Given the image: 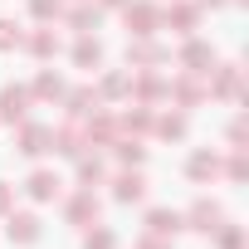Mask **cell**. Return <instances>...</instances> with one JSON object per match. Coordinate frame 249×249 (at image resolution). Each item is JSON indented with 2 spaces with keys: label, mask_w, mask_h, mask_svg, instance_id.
I'll use <instances>...</instances> for the list:
<instances>
[{
  "label": "cell",
  "mask_w": 249,
  "mask_h": 249,
  "mask_svg": "<svg viewBox=\"0 0 249 249\" xmlns=\"http://www.w3.org/2000/svg\"><path fill=\"white\" fill-rule=\"evenodd\" d=\"M220 166H225V161H220L210 147H200V152H191V161H186V176H191L196 186H210V181L220 176Z\"/></svg>",
  "instance_id": "17"
},
{
  "label": "cell",
  "mask_w": 249,
  "mask_h": 249,
  "mask_svg": "<svg viewBox=\"0 0 249 249\" xmlns=\"http://www.w3.org/2000/svg\"><path fill=\"white\" fill-rule=\"evenodd\" d=\"M176 64H181V73H196V78H210V69H215V49H210L205 39H191V35H186V44H181Z\"/></svg>",
  "instance_id": "2"
},
{
  "label": "cell",
  "mask_w": 249,
  "mask_h": 249,
  "mask_svg": "<svg viewBox=\"0 0 249 249\" xmlns=\"http://www.w3.org/2000/svg\"><path fill=\"white\" fill-rule=\"evenodd\" d=\"M25 191H30V200H39V205H44V200H59V196H64V181H59L54 171H44V166H39V171H30Z\"/></svg>",
  "instance_id": "20"
},
{
  "label": "cell",
  "mask_w": 249,
  "mask_h": 249,
  "mask_svg": "<svg viewBox=\"0 0 249 249\" xmlns=\"http://www.w3.org/2000/svg\"><path fill=\"white\" fill-rule=\"evenodd\" d=\"M215 78H205V98H239L244 93V73H239V64H220V69H210Z\"/></svg>",
  "instance_id": "8"
},
{
  "label": "cell",
  "mask_w": 249,
  "mask_h": 249,
  "mask_svg": "<svg viewBox=\"0 0 249 249\" xmlns=\"http://www.w3.org/2000/svg\"><path fill=\"white\" fill-rule=\"evenodd\" d=\"M196 25H200V5L196 0H171V5L161 10V30H171V35H196Z\"/></svg>",
  "instance_id": "3"
},
{
  "label": "cell",
  "mask_w": 249,
  "mask_h": 249,
  "mask_svg": "<svg viewBox=\"0 0 249 249\" xmlns=\"http://www.w3.org/2000/svg\"><path fill=\"white\" fill-rule=\"evenodd\" d=\"M98 20H103L98 5H88V0H73V10H69V30H73V35H93Z\"/></svg>",
  "instance_id": "23"
},
{
  "label": "cell",
  "mask_w": 249,
  "mask_h": 249,
  "mask_svg": "<svg viewBox=\"0 0 249 249\" xmlns=\"http://www.w3.org/2000/svg\"><path fill=\"white\" fill-rule=\"evenodd\" d=\"M127 0H98V10H122Z\"/></svg>",
  "instance_id": "36"
},
{
  "label": "cell",
  "mask_w": 249,
  "mask_h": 249,
  "mask_svg": "<svg viewBox=\"0 0 249 249\" xmlns=\"http://www.w3.org/2000/svg\"><path fill=\"white\" fill-rule=\"evenodd\" d=\"M127 98L152 107V103H161V98H166V78H161V73H152V69H137V73H132V88H127Z\"/></svg>",
  "instance_id": "11"
},
{
  "label": "cell",
  "mask_w": 249,
  "mask_h": 249,
  "mask_svg": "<svg viewBox=\"0 0 249 249\" xmlns=\"http://www.w3.org/2000/svg\"><path fill=\"white\" fill-rule=\"evenodd\" d=\"M64 215H69V225H98V215H103V205H98V196H93V186H83V191H73V196H69V205H64Z\"/></svg>",
  "instance_id": "13"
},
{
  "label": "cell",
  "mask_w": 249,
  "mask_h": 249,
  "mask_svg": "<svg viewBox=\"0 0 249 249\" xmlns=\"http://www.w3.org/2000/svg\"><path fill=\"white\" fill-rule=\"evenodd\" d=\"M15 152L20 157H44L49 152V122H20V132H15Z\"/></svg>",
  "instance_id": "10"
},
{
  "label": "cell",
  "mask_w": 249,
  "mask_h": 249,
  "mask_svg": "<svg viewBox=\"0 0 249 249\" xmlns=\"http://www.w3.org/2000/svg\"><path fill=\"white\" fill-rule=\"evenodd\" d=\"M132 249H171V239H157V234H142Z\"/></svg>",
  "instance_id": "35"
},
{
  "label": "cell",
  "mask_w": 249,
  "mask_h": 249,
  "mask_svg": "<svg viewBox=\"0 0 249 249\" xmlns=\"http://www.w3.org/2000/svg\"><path fill=\"white\" fill-rule=\"evenodd\" d=\"M181 220H186L191 230H200V234H215V230L225 225V210H220V200H205V196H200V200H196Z\"/></svg>",
  "instance_id": "14"
},
{
  "label": "cell",
  "mask_w": 249,
  "mask_h": 249,
  "mask_svg": "<svg viewBox=\"0 0 249 249\" xmlns=\"http://www.w3.org/2000/svg\"><path fill=\"white\" fill-rule=\"evenodd\" d=\"M112 137H117V112L93 107V112L83 117V142H88V147H107Z\"/></svg>",
  "instance_id": "7"
},
{
  "label": "cell",
  "mask_w": 249,
  "mask_h": 249,
  "mask_svg": "<svg viewBox=\"0 0 249 249\" xmlns=\"http://www.w3.org/2000/svg\"><path fill=\"white\" fill-rule=\"evenodd\" d=\"M73 161H78V181H83V186H98V181L107 176L103 157H88V152H83V157H73Z\"/></svg>",
  "instance_id": "27"
},
{
  "label": "cell",
  "mask_w": 249,
  "mask_h": 249,
  "mask_svg": "<svg viewBox=\"0 0 249 249\" xmlns=\"http://www.w3.org/2000/svg\"><path fill=\"white\" fill-rule=\"evenodd\" d=\"M166 59H171V49L157 44V35H147V39H127V69H161Z\"/></svg>",
  "instance_id": "4"
},
{
  "label": "cell",
  "mask_w": 249,
  "mask_h": 249,
  "mask_svg": "<svg viewBox=\"0 0 249 249\" xmlns=\"http://www.w3.org/2000/svg\"><path fill=\"white\" fill-rule=\"evenodd\" d=\"M64 93H69V88H64V78H59L54 69H39L35 83H30V98H35V103H64Z\"/></svg>",
  "instance_id": "19"
},
{
  "label": "cell",
  "mask_w": 249,
  "mask_h": 249,
  "mask_svg": "<svg viewBox=\"0 0 249 249\" xmlns=\"http://www.w3.org/2000/svg\"><path fill=\"white\" fill-rule=\"evenodd\" d=\"M15 210V186H5V181H0V220H5Z\"/></svg>",
  "instance_id": "34"
},
{
  "label": "cell",
  "mask_w": 249,
  "mask_h": 249,
  "mask_svg": "<svg viewBox=\"0 0 249 249\" xmlns=\"http://www.w3.org/2000/svg\"><path fill=\"white\" fill-rule=\"evenodd\" d=\"M244 142H249V117L239 112V117L230 122V147H234V152H244Z\"/></svg>",
  "instance_id": "33"
},
{
  "label": "cell",
  "mask_w": 249,
  "mask_h": 249,
  "mask_svg": "<svg viewBox=\"0 0 249 249\" xmlns=\"http://www.w3.org/2000/svg\"><path fill=\"white\" fill-rule=\"evenodd\" d=\"M181 230H186L181 210H171V205H152V210H147V234H157V239H176Z\"/></svg>",
  "instance_id": "15"
},
{
  "label": "cell",
  "mask_w": 249,
  "mask_h": 249,
  "mask_svg": "<svg viewBox=\"0 0 249 249\" xmlns=\"http://www.w3.org/2000/svg\"><path fill=\"white\" fill-rule=\"evenodd\" d=\"M122 25L132 30V39H147L161 30V5H152V0H127L122 5Z\"/></svg>",
  "instance_id": "1"
},
{
  "label": "cell",
  "mask_w": 249,
  "mask_h": 249,
  "mask_svg": "<svg viewBox=\"0 0 249 249\" xmlns=\"http://www.w3.org/2000/svg\"><path fill=\"white\" fill-rule=\"evenodd\" d=\"M20 39H25V30H20L15 20H0V54H10V49H20Z\"/></svg>",
  "instance_id": "30"
},
{
  "label": "cell",
  "mask_w": 249,
  "mask_h": 249,
  "mask_svg": "<svg viewBox=\"0 0 249 249\" xmlns=\"http://www.w3.org/2000/svg\"><path fill=\"white\" fill-rule=\"evenodd\" d=\"M220 171H225L230 181H249V157H244V152H234V157H230Z\"/></svg>",
  "instance_id": "32"
},
{
  "label": "cell",
  "mask_w": 249,
  "mask_h": 249,
  "mask_svg": "<svg viewBox=\"0 0 249 249\" xmlns=\"http://www.w3.org/2000/svg\"><path fill=\"white\" fill-rule=\"evenodd\" d=\"M215 244H220V249H244V230H239V225H220V230H215Z\"/></svg>",
  "instance_id": "31"
},
{
  "label": "cell",
  "mask_w": 249,
  "mask_h": 249,
  "mask_svg": "<svg viewBox=\"0 0 249 249\" xmlns=\"http://www.w3.org/2000/svg\"><path fill=\"white\" fill-rule=\"evenodd\" d=\"M83 249H117V234H112L107 225H98V230L83 234Z\"/></svg>",
  "instance_id": "29"
},
{
  "label": "cell",
  "mask_w": 249,
  "mask_h": 249,
  "mask_svg": "<svg viewBox=\"0 0 249 249\" xmlns=\"http://www.w3.org/2000/svg\"><path fill=\"white\" fill-rule=\"evenodd\" d=\"M73 64H78V69H98V64H103V44H98L93 35H78V44H73Z\"/></svg>",
  "instance_id": "25"
},
{
  "label": "cell",
  "mask_w": 249,
  "mask_h": 249,
  "mask_svg": "<svg viewBox=\"0 0 249 249\" xmlns=\"http://www.w3.org/2000/svg\"><path fill=\"white\" fill-rule=\"evenodd\" d=\"M5 234H10V244H39L44 225H39L35 210H10L5 215Z\"/></svg>",
  "instance_id": "9"
},
{
  "label": "cell",
  "mask_w": 249,
  "mask_h": 249,
  "mask_svg": "<svg viewBox=\"0 0 249 249\" xmlns=\"http://www.w3.org/2000/svg\"><path fill=\"white\" fill-rule=\"evenodd\" d=\"M152 117H157V112H152L147 103H132L127 112H117V137H147V132H152Z\"/></svg>",
  "instance_id": "16"
},
{
  "label": "cell",
  "mask_w": 249,
  "mask_h": 249,
  "mask_svg": "<svg viewBox=\"0 0 249 249\" xmlns=\"http://www.w3.org/2000/svg\"><path fill=\"white\" fill-rule=\"evenodd\" d=\"M196 5H200V10H205V5H230V0H196Z\"/></svg>",
  "instance_id": "37"
},
{
  "label": "cell",
  "mask_w": 249,
  "mask_h": 249,
  "mask_svg": "<svg viewBox=\"0 0 249 249\" xmlns=\"http://www.w3.org/2000/svg\"><path fill=\"white\" fill-rule=\"evenodd\" d=\"M147 196V176H142V166H122L117 176H112V200L117 205H137Z\"/></svg>",
  "instance_id": "6"
},
{
  "label": "cell",
  "mask_w": 249,
  "mask_h": 249,
  "mask_svg": "<svg viewBox=\"0 0 249 249\" xmlns=\"http://www.w3.org/2000/svg\"><path fill=\"white\" fill-rule=\"evenodd\" d=\"M30 88L25 83H5L0 88V122H10V127H20V122L30 117Z\"/></svg>",
  "instance_id": "5"
},
{
  "label": "cell",
  "mask_w": 249,
  "mask_h": 249,
  "mask_svg": "<svg viewBox=\"0 0 249 249\" xmlns=\"http://www.w3.org/2000/svg\"><path fill=\"white\" fill-rule=\"evenodd\" d=\"M127 88H132V73H122V69H117V73H107V78L98 83V98H103V103H112V98H127Z\"/></svg>",
  "instance_id": "26"
},
{
  "label": "cell",
  "mask_w": 249,
  "mask_h": 249,
  "mask_svg": "<svg viewBox=\"0 0 249 249\" xmlns=\"http://www.w3.org/2000/svg\"><path fill=\"white\" fill-rule=\"evenodd\" d=\"M166 98H171L176 107H200V103H205V83H200L196 73H176V78L166 83Z\"/></svg>",
  "instance_id": "12"
},
{
  "label": "cell",
  "mask_w": 249,
  "mask_h": 249,
  "mask_svg": "<svg viewBox=\"0 0 249 249\" xmlns=\"http://www.w3.org/2000/svg\"><path fill=\"white\" fill-rule=\"evenodd\" d=\"M152 132L166 137V142L186 137V112H157V117H152Z\"/></svg>",
  "instance_id": "24"
},
{
  "label": "cell",
  "mask_w": 249,
  "mask_h": 249,
  "mask_svg": "<svg viewBox=\"0 0 249 249\" xmlns=\"http://www.w3.org/2000/svg\"><path fill=\"white\" fill-rule=\"evenodd\" d=\"M30 15H35L39 25H54V20L64 15V0H30Z\"/></svg>",
  "instance_id": "28"
},
{
  "label": "cell",
  "mask_w": 249,
  "mask_h": 249,
  "mask_svg": "<svg viewBox=\"0 0 249 249\" xmlns=\"http://www.w3.org/2000/svg\"><path fill=\"white\" fill-rule=\"evenodd\" d=\"M20 49H30L35 59H54V54H59V30H54V25H39V30H30V35L20 39Z\"/></svg>",
  "instance_id": "18"
},
{
  "label": "cell",
  "mask_w": 249,
  "mask_h": 249,
  "mask_svg": "<svg viewBox=\"0 0 249 249\" xmlns=\"http://www.w3.org/2000/svg\"><path fill=\"white\" fill-rule=\"evenodd\" d=\"M107 147H112L117 166H142V161H147V147H142V137H112Z\"/></svg>",
  "instance_id": "22"
},
{
  "label": "cell",
  "mask_w": 249,
  "mask_h": 249,
  "mask_svg": "<svg viewBox=\"0 0 249 249\" xmlns=\"http://www.w3.org/2000/svg\"><path fill=\"white\" fill-rule=\"evenodd\" d=\"M93 107H103V98H98V88H73V93H64V112L73 117V122H83Z\"/></svg>",
  "instance_id": "21"
}]
</instances>
